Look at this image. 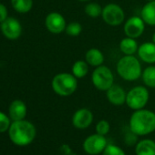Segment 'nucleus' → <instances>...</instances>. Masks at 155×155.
Listing matches in <instances>:
<instances>
[{
	"instance_id": "27",
	"label": "nucleus",
	"mask_w": 155,
	"mask_h": 155,
	"mask_svg": "<svg viewBox=\"0 0 155 155\" xmlns=\"http://www.w3.org/2000/svg\"><path fill=\"white\" fill-rule=\"evenodd\" d=\"M10 120H11L10 117L6 115L4 112L0 111V133L8 130L11 125Z\"/></svg>"
},
{
	"instance_id": "28",
	"label": "nucleus",
	"mask_w": 155,
	"mask_h": 155,
	"mask_svg": "<svg viewBox=\"0 0 155 155\" xmlns=\"http://www.w3.org/2000/svg\"><path fill=\"white\" fill-rule=\"evenodd\" d=\"M138 135L135 134L134 132H132L130 129L129 130L125 133L124 135V142L126 143V145L128 146H135L137 144V142L139 141L138 140Z\"/></svg>"
},
{
	"instance_id": "22",
	"label": "nucleus",
	"mask_w": 155,
	"mask_h": 155,
	"mask_svg": "<svg viewBox=\"0 0 155 155\" xmlns=\"http://www.w3.org/2000/svg\"><path fill=\"white\" fill-rule=\"evenodd\" d=\"M13 8L21 14L28 13L33 8V0H11Z\"/></svg>"
},
{
	"instance_id": "19",
	"label": "nucleus",
	"mask_w": 155,
	"mask_h": 155,
	"mask_svg": "<svg viewBox=\"0 0 155 155\" xmlns=\"http://www.w3.org/2000/svg\"><path fill=\"white\" fill-rule=\"evenodd\" d=\"M139 46L140 45L138 44L136 38L126 37L120 40L119 48H120V52L123 55L130 56V55H135L137 53Z\"/></svg>"
},
{
	"instance_id": "23",
	"label": "nucleus",
	"mask_w": 155,
	"mask_h": 155,
	"mask_svg": "<svg viewBox=\"0 0 155 155\" xmlns=\"http://www.w3.org/2000/svg\"><path fill=\"white\" fill-rule=\"evenodd\" d=\"M103 8L96 2H88L85 6L84 12L85 14L91 18H98L101 17Z\"/></svg>"
},
{
	"instance_id": "8",
	"label": "nucleus",
	"mask_w": 155,
	"mask_h": 155,
	"mask_svg": "<svg viewBox=\"0 0 155 155\" xmlns=\"http://www.w3.org/2000/svg\"><path fill=\"white\" fill-rule=\"evenodd\" d=\"M108 140L105 136L94 133L88 136L83 141V150L87 154L99 155L103 152L108 145Z\"/></svg>"
},
{
	"instance_id": "26",
	"label": "nucleus",
	"mask_w": 155,
	"mask_h": 155,
	"mask_svg": "<svg viewBox=\"0 0 155 155\" xmlns=\"http://www.w3.org/2000/svg\"><path fill=\"white\" fill-rule=\"evenodd\" d=\"M95 130H96V133L106 136L110 130V124L106 120H101L97 122Z\"/></svg>"
},
{
	"instance_id": "1",
	"label": "nucleus",
	"mask_w": 155,
	"mask_h": 155,
	"mask_svg": "<svg viewBox=\"0 0 155 155\" xmlns=\"http://www.w3.org/2000/svg\"><path fill=\"white\" fill-rule=\"evenodd\" d=\"M129 129L138 136H146L155 131V112L141 109L134 110L129 120Z\"/></svg>"
},
{
	"instance_id": "17",
	"label": "nucleus",
	"mask_w": 155,
	"mask_h": 155,
	"mask_svg": "<svg viewBox=\"0 0 155 155\" xmlns=\"http://www.w3.org/2000/svg\"><path fill=\"white\" fill-rule=\"evenodd\" d=\"M136 155H155V140L142 139L135 145Z\"/></svg>"
},
{
	"instance_id": "14",
	"label": "nucleus",
	"mask_w": 155,
	"mask_h": 155,
	"mask_svg": "<svg viewBox=\"0 0 155 155\" xmlns=\"http://www.w3.org/2000/svg\"><path fill=\"white\" fill-rule=\"evenodd\" d=\"M137 55L142 62L149 65L155 64V43L150 41L140 44L139 46Z\"/></svg>"
},
{
	"instance_id": "24",
	"label": "nucleus",
	"mask_w": 155,
	"mask_h": 155,
	"mask_svg": "<svg viewBox=\"0 0 155 155\" xmlns=\"http://www.w3.org/2000/svg\"><path fill=\"white\" fill-rule=\"evenodd\" d=\"M65 32L69 37H78L82 32V26L78 21L69 22L68 24H67Z\"/></svg>"
},
{
	"instance_id": "32",
	"label": "nucleus",
	"mask_w": 155,
	"mask_h": 155,
	"mask_svg": "<svg viewBox=\"0 0 155 155\" xmlns=\"http://www.w3.org/2000/svg\"><path fill=\"white\" fill-rule=\"evenodd\" d=\"M146 1H152V0H146Z\"/></svg>"
},
{
	"instance_id": "5",
	"label": "nucleus",
	"mask_w": 155,
	"mask_h": 155,
	"mask_svg": "<svg viewBox=\"0 0 155 155\" xmlns=\"http://www.w3.org/2000/svg\"><path fill=\"white\" fill-rule=\"evenodd\" d=\"M150 100V92L146 86L138 85L127 92L126 105L132 110L144 109Z\"/></svg>"
},
{
	"instance_id": "15",
	"label": "nucleus",
	"mask_w": 155,
	"mask_h": 155,
	"mask_svg": "<svg viewBox=\"0 0 155 155\" xmlns=\"http://www.w3.org/2000/svg\"><path fill=\"white\" fill-rule=\"evenodd\" d=\"M9 117L13 121L25 120L28 112V108L26 103L21 100H16L11 102L9 109Z\"/></svg>"
},
{
	"instance_id": "9",
	"label": "nucleus",
	"mask_w": 155,
	"mask_h": 155,
	"mask_svg": "<svg viewBox=\"0 0 155 155\" xmlns=\"http://www.w3.org/2000/svg\"><path fill=\"white\" fill-rule=\"evenodd\" d=\"M145 27L146 24L140 16H133L125 21L123 25V31L126 37L138 38L143 34Z\"/></svg>"
},
{
	"instance_id": "25",
	"label": "nucleus",
	"mask_w": 155,
	"mask_h": 155,
	"mask_svg": "<svg viewBox=\"0 0 155 155\" xmlns=\"http://www.w3.org/2000/svg\"><path fill=\"white\" fill-rule=\"evenodd\" d=\"M101 154L102 155H126L125 151L120 146L112 143H109Z\"/></svg>"
},
{
	"instance_id": "31",
	"label": "nucleus",
	"mask_w": 155,
	"mask_h": 155,
	"mask_svg": "<svg viewBox=\"0 0 155 155\" xmlns=\"http://www.w3.org/2000/svg\"><path fill=\"white\" fill-rule=\"evenodd\" d=\"M78 1H80V2H89V1H91V0H78Z\"/></svg>"
},
{
	"instance_id": "7",
	"label": "nucleus",
	"mask_w": 155,
	"mask_h": 155,
	"mask_svg": "<svg viewBox=\"0 0 155 155\" xmlns=\"http://www.w3.org/2000/svg\"><path fill=\"white\" fill-rule=\"evenodd\" d=\"M101 18L108 26L118 27L124 23L125 12L120 5L110 3L103 7Z\"/></svg>"
},
{
	"instance_id": "2",
	"label": "nucleus",
	"mask_w": 155,
	"mask_h": 155,
	"mask_svg": "<svg viewBox=\"0 0 155 155\" xmlns=\"http://www.w3.org/2000/svg\"><path fill=\"white\" fill-rule=\"evenodd\" d=\"M8 135L11 141L18 146L30 144L37 135V130L33 123L21 120L13 121L8 129Z\"/></svg>"
},
{
	"instance_id": "10",
	"label": "nucleus",
	"mask_w": 155,
	"mask_h": 155,
	"mask_svg": "<svg viewBox=\"0 0 155 155\" xmlns=\"http://www.w3.org/2000/svg\"><path fill=\"white\" fill-rule=\"evenodd\" d=\"M0 29L2 34L10 40H16L20 38L22 34V26L18 19L8 17L5 21L0 24Z\"/></svg>"
},
{
	"instance_id": "18",
	"label": "nucleus",
	"mask_w": 155,
	"mask_h": 155,
	"mask_svg": "<svg viewBox=\"0 0 155 155\" xmlns=\"http://www.w3.org/2000/svg\"><path fill=\"white\" fill-rule=\"evenodd\" d=\"M85 60L88 62L90 66L96 68L103 65L105 57L101 49L96 48H91L89 50H87L85 54Z\"/></svg>"
},
{
	"instance_id": "21",
	"label": "nucleus",
	"mask_w": 155,
	"mask_h": 155,
	"mask_svg": "<svg viewBox=\"0 0 155 155\" xmlns=\"http://www.w3.org/2000/svg\"><path fill=\"white\" fill-rule=\"evenodd\" d=\"M141 80L147 88L155 89V66L149 65L142 70Z\"/></svg>"
},
{
	"instance_id": "30",
	"label": "nucleus",
	"mask_w": 155,
	"mask_h": 155,
	"mask_svg": "<svg viewBox=\"0 0 155 155\" xmlns=\"http://www.w3.org/2000/svg\"><path fill=\"white\" fill-rule=\"evenodd\" d=\"M151 41L155 43V32L152 34V38H151Z\"/></svg>"
},
{
	"instance_id": "4",
	"label": "nucleus",
	"mask_w": 155,
	"mask_h": 155,
	"mask_svg": "<svg viewBox=\"0 0 155 155\" xmlns=\"http://www.w3.org/2000/svg\"><path fill=\"white\" fill-rule=\"evenodd\" d=\"M78 79L68 72H60L56 74L51 81L53 91L60 97H69L74 94L78 89Z\"/></svg>"
},
{
	"instance_id": "20",
	"label": "nucleus",
	"mask_w": 155,
	"mask_h": 155,
	"mask_svg": "<svg viewBox=\"0 0 155 155\" xmlns=\"http://www.w3.org/2000/svg\"><path fill=\"white\" fill-rule=\"evenodd\" d=\"M90 70V65L84 59L77 60L73 63L71 67V73L77 78V79H83L88 74Z\"/></svg>"
},
{
	"instance_id": "12",
	"label": "nucleus",
	"mask_w": 155,
	"mask_h": 155,
	"mask_svg": "<svg viewBox=\"0 0 155 155\" xmlns=\"http://www.w3.org/2000/svg\"><path fill=\"white\" fill-rule=\"evenodd\" d=\"M45 26L52 34H61L65 32L67 21L62 14L58 12H50L45 18Z\"/></svg>"
},
{
	"instance_id": "3",
	"label": "nucleus",
	"mask_w": 155,
	"mask_h": 155,
	"mask_svg": "<svg viewBox=\"0 0 155 155\" xmlns=\"http://www.w3.org/2000/svg\"><path fill=\"white\" fill-rule=\"evenodd\" d=\"M118 75L126 81H135L141 78L142 68L140 61L134 55H124L116 65Z\"/></svg>"
},
{
	"instance_id": "11",
	"label": "nucleus",
	"mask_w": 155,
	"mask_h": 155,
	"mask_svg": "<svg viewBox=\"0 0 155 155\" xmlns=\"http://www.w3.org/2000/svg\"><path fill=\"white\" fill-rule=\"evenodd\" d=\"M94 116L91 110L87 108H81L77 110L71 118L72 125L78 130H86L93 122Z\"/></svg>"
},
{
	"instance_id": "16",
	"label": "nucleus",
	"mask_w": 155,
	"mask_h": 155,
	"mask_svg": "<svg viewBox=\"0 0 155 155\" xmlns=\"http://www.w3.org/2000/svg\"><path fill=\"white\" fill-rule=\"evenodd\" d=\"M140 18L146 25L155 27V0L147 1L140 9Z\"/></svg>"
},
{
	"instance_id": "29",
	"label": "nucleus",
	"mask_w": 155,
	"mask_h": 155,
	"mask_svg": "<svg viewBox=\"0 0 155 155\" xmlns=\"http://www.w3.org/2000/svg\"><path fill=\"white\" fill-rule=\"evenodd\" d=\"M8 18V11L7 7L4 4L0 3V24L3 21H5Z\"/></svg>"
},
{
	"instance_id": "6",
	"label": "nucleus",
	"mask_w": 155,
	"mask_h": 155,
	"mask_svg": "<svg viewBox=\"0 0 155 155\" xmlns=\"http://www.w3.org/2000/svg\"><path fill=\"white\" fill-rule=\"evenodd\" d=\"M91 82L98 91L106 92L114 84V75L109 67L101 65L92 71Z\"/></svg>"
},
{
	"instance_id": "13",
	"label": "nucleus",
	"mask_w": 155,
	"mask_h": 155,
	"mask_svg": "<svg viewBox=\"0 0 155 155\" xmlns=\"http://www.w3.org/2000/svg\"><path fill=\"white\" fill-rule=\"evenodd\" d=\"M127 92L125 90L118 84H113L107 91L106 98L108 101L114 106H122L126 104Z\"/></svg>"
}]
</instances>
